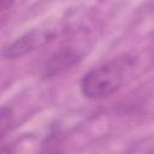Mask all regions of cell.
<instances>
[{
    "label": "cell",
    "mask_w": 154,
    "mask_h": 154,
    "mask_svg": "<svg viewBox=\"0 0 154 154\" xmlns=\"http://www.w3.org/2000/svg\"><path fill=\"white\" fill-rule=\"evenodd\" d=\"M14 123V114L12 108L0 106V135H6Z\"/></svg>",
    "instance_id": "cell-5"
},
{
    "label": "cell",
    "mask_w": 154,
    "mask_h": 154,
    "mask_svg": "<svg viewBox=\"0 0 154 154\" xmlns=\"http://www.w3.org/2000/svg\"><path fill=\"white\" fill-rule=\"evenodd\" d=\"M134 65V59L129 55L119 57L100 64L81 79V91L90 100H102L117 93L124 83L126 71Z\"/></svg>",
    "instance_id": "cell-1"
},
{
    "label": "cell",
    "mask_w": 154,
    "mask_h": 154,
    "mask_svg": "<svg viewBox=\"0 0 154 154\" xmlns=\"http://www.w3.org/2000/svg\"><path fill=\"white\" fill-rule=\"evenodd\" d=\"M82 55L78 51L71 47H64L54 52L45 63L42 76L45 78H52L59 76L60 73L70 70L72 66L78 64Z\"/></svg>",
    "instance_id": "cell-3"
},
{
    "label": "cell",
    "mask_w": 154,
    "mask_h": 154,
    "mask_svg": "<svg viewBox=\"0 0 154 154\" xmlns=\"http://www.w3.org/2000/svg\"><path fill=\"white\" fill-rule=\"evenodd\" d=\"M0 154H14V148L6 142V135H0Z\"/></svg>",
    "instance_id": "cell-6"
},
{
    "label": "cell",
    "mask_w": 154,
    "mask_h": 154,
    "mask_svg": "<svg viewBox=\"0 0 154 154\" xmlns=\"http://www.w3.org/2000/svg\"><path fill=\"white\" fill-rule=\"evenodd\" d=\"M12 6V1H5V0H0V12L7 10L8 7Z\"/></svg>",
    "instance_id": "cell-7"
},
{
    "label": "cell",
    "mask_w": 154,
    "mask_h": 154,
    "mask_svg": "<svg viewBox=\"0 0 154 154\" xmlns=\"http://www.w3.org/2000/svg\"><path fill=\"white\" fill-rule=\"evenodd\" d=\"M40 154H63V141L60 134H51V136L43 143Z\"/></svg>",
    "instance_id": "cell-4"
},
{
    "label": "cell",
    "mask_w": 154,
    "mask_h": 154,
    "mask_svg": "<svg viewBox=\"0 0 154 154\" xmlns=\"http://www.w3.org/2000/svg\"><path fill=\"white\" fill-rule=\"evenodd\" d=\"M54 36L55 35L49 30L32 29L25 32L24 35L19 36L11 45H8L4 49L2 55L5 59H10V60L23 58L24 55L34 52L35 49L49 43L54 38Z\"/></svg>",
    "instance_id": "cell-2"
}]
</instances>
